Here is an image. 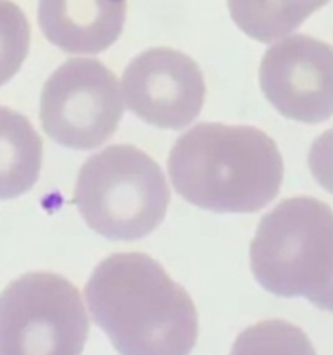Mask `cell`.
<instances>
[{"instance_id":"9c48e42d","label":"cell","mask_w":333,"mask_h":355,"mask_svg":"<svg viewBox=\"0 0 333 355\" xmlns=\"http://www.w3.org/2000/svg\"><path fill=\"white\" fill-rule=\"evenodd\" d=\"M38 26L51 44L69 54H97L118 40L127 0H38Z\"/></svg>"},{"instance_id":"6da1fadb","label":"cell","mask_w":333,"mask_h":355,"mask_svg":"<svg viewBox=\"0 0 333 355\" xmlns=\"http://www.w3.org/2000/svg\"><path fill=\"white\" fill-rule=\"evenodd\" d=\"M85 298L120 355H189L196 345L194 302L146 253L106 257L90 274Z\"/></svg>"},{"instance_id":"8fae6325","label":"cell","mask_w":333,"mask_h":355,"mask_svg":"<svg viewBox=\"0 0 333 355\" xmlns=\"http://www.w3.org/2000/svg\"><path fill=\"white\" fill-rule=\"evenodd\" d=\"M328 2L332 0H225L236 26L262 44L288 37Z\"/></svg>"},{"instance_id":"7c38bea8","label":"cell","mask_w":333,"mask_h":355,"mask_svg":"<svg viewBox=\"0 0 333 355\" xmlns=\"http://www.w3.org/2000/svg\"><path fill=\"white\" fill-rule=\"evenodd\" d=\"M229 355H316V350L298 326L269 319L239 333Z\"/></svg>"},{"instance_id":"52a82bcc","label":"cell","mask_w":333,"mask_h":355,"mask_svg":"<svg viewBox=\"0 0 333 355\" xmlns=\"http://www.w3.org/2000/svg\"><path fill=\"white\" fill-rule=\"evenodd\" d=\"M259 80L288 120L316 125L333 116V49L311 35H290L267 49Z\"/></svg>"},{"instance_id":"5b68a950","label":"cell","mask_w":333,"mask_h":355,"mask_svg":"<svg viewBox=\"0 0 333 355\" xmlns=\"http://www.w3.org/2000/svg\"><path fill=\"white\" fill-rule=\"evenodd\" d=\"M89 329L80 291L59 274H23L0 293V355H82Z\"/></svg>"},{"instance_id":"4fadbf2b","label":"cell","mask_w":333,"mask_h":355,"mask_svg":"<svg viewBox=\"0 0 333 355\" xmlns=\"http://www.w3.org/2000/svg\"><path fill=\"white\" fill-rule=\"evenodd\" d=\"M28 17L12 0H0V87L21 69L30 51Z\"/></svg>"},{"instance_id":"5bb4252c","label":"cell","mask_w":333,"mask_h":355,"mask_svg":"<svg viewBox=\"0 0 333 355\" xmlns=\"http://www.w3.org/2000/svg\"><path fill=\"white\" fill-rule=\"evenodd\" d=\"M307 165L316 182L333 194V128L314 139L309 149Z\"/></svg>"},{"instance_id":"277c9868","label":"cell","mask_w":333,"mask_h":355,"mask_svg":"<svg viewBox=\"0 0 333 355\" xmlns=\"http://www.w3.org/2000/svg\"><path fill=\"white\" fill-rule=\"evenodd\" d=\"M333 259V210L311 196L288 198L264 215L250 245L257 283L278 297L309 298Z\"/></svg>"},{"instance_id":"9a60e30c","label":"cell","mask_w":333,"mask_h":355,"mask_svg":"<svg viewBox=\"0 0 333 355\" xmlns=\"http://www.w3.org/2000/svg\"><path fill=\"white\" fill-rule=\"evenodd\" d=\"M312 305L326 312H333V260L321 286L307 298Z\"/></svg>"},{"instance_id":"3957f363","label":"cell","mask_w":333,"mask_h":355,"mask_svg":"<svg viewBox=\"0 0 333 355\" xmlns=\"http://www.w3.org/2000/svg\"><path fill=\"white\" fill-rule=\"evenodd\" d=\"M73 203L94 232L111 241H134L162 224L170 189L151 156L132 144H114L83 163Z\"/></svg>"},{"instance_id":"8992f818","label":"cell","mask_w":333,"mask_h":355,"mask_svg":"<svg viewBox=\"0 0 333 355\" xmlns=\"http://www.w3.org/2000/svg\"><path fill=\"white\" fill-rule=\"evenodd\" d=\"M121 114L117 76L96 59L62 62L42 89V128L65 148H97L117 132Z\"/></svg>"},{"instance_id":"30bf717a","label":"cell","mask_w":333,"mask_h":355,"mask_svg":"<svg viewBox=\"0 0 333 355\" xmlns=\"http://www.w3.org/2000/svg\"><path fill=\"white\" fill-rule=\"evenodd\" d=\"M42 139L17 111L0 106V200L28 193L42 168Z\"/></svg>"},{"instance_id":"ba28073f","label":"cell","mask_w":333,"mask_h":355,"mask_svg":"<svg viewBox=\"0 0 333 355\" xmlns=\"http://www.w3.org/2000/svg\"><path fill=\"white\" fill-rule=\"evenodd\" d=\"M127 107L146 123L166 130H180L205 103L203 73L184 52L153 47L135 55L123 71Z\"/></svg>"},{"instance_id":"7a4b0ae2","label":"cell","mask_w":333,"mask_h":355,"mask_svg":"<svg viewBox=\"0 0 333 355\" xmlns=\"http://www.w3.org/2000/svg\"><path fill=\"white\" fill-rule=\"evenodd\" d=\"M283 173L276 142L246 125H196L177 139L169 156L177 193L217 214L262 210L280 193Z\"/></svg>"}]
</instances>
